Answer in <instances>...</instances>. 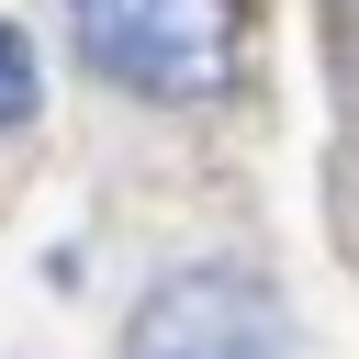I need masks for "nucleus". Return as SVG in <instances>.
<instances>
[{"label":"nucleus","mask_w":359,"mask_h":359,"mask_svg":"<svg viewBox=\"0 0 359 359\" xmlns=\"http://www.w3.org/2000/svg\"><path fill=\"white\" fill-rule=\"evenodd\" d=\"M67 45L90 56V79L135 90V101H224L247 79V0H56Z\"/></svg>","instance_id":"1"},{"label":"nucleus","mask_w":359,"mask_h":359,"mask_svg":"<svg viewBox=\"0 0 359 359\" xmlns=\"http://www.w3.org/2000/svg\"><path fill=\"white\" fill-rule=\"evenodd\" d=\"M123 359H292V314L258 269L236 258H180L135 325H123Z\"/></svg>","instance_id":"2"},{"label":"nucleus","mask_w":359,"mask_h":359,"mask_svg":"<svg viewBox=\"0 0 359 359\" xmlns=\"http://www.w3.org/2000/svg\"><path fill=\"white\" fill-rule=\"evenodd\" d=\"M34 101H45V67H34V45L0 22V135H11V123H34Z\"/></svg>","instance_id":"3"},{"label":"nucleus","mask_w":359,"mask_h":359,"mask_svg":"<svg viewBox=\"0 0 359 359\" xmlns=\"http://www.w3.org/2000/svg\"><path fill=\"white\" fill-rule=\"evenodd\" d=\"M325 56H337V90L359 112V0H325Z\"/></svg>","instance_id":"4"}]
</instances>
